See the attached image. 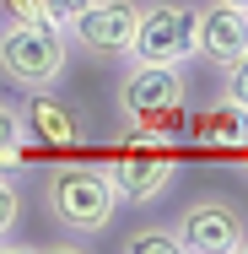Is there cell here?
I'll use <instances>...</instances> for the list:
<instances>
[{
  "label": "cell",
  "instance_id": "6da1fadb",
  "mask_svg": "<svg viewBox=\"0 0 248 254\" xmlns=\"http://www.w3.org/2000/svg\"><path fill=\"white\" fill-rule=\"evenodd\" d=\"M38 205L65 238H102L119 222V184L108 162H59L38 184Z\"/></svg>",
  "mask_w": 248,
  "mask_h": 254
},
{
  "label": "cell",
  "instance_id": "9a60e30c",
  "mask_svg": "<svg viewBox=\"0 0 248 254\" xmlns=\"http://www.w3.org/2000/svg\"><path fill=\"white\" fill-rule=\"evenodd\" d=\"M0 22H49L44 0H0Z\"/></svg>",
  "mask_w": 248,
  "mask_h": 254
},
{
  "label": "cell",
  "instance_id": "7a4b0ae2",
  "mask_svg": "<svg viewBox=\"0 0 248 254\" xmlns=\"http://www.w3.org/2000/svg\"><path fill=\"white\" fill-rule=\"evenodd\" d=\"M189 92H195L189 87V65H146V60H130L119 70L113 108L130 125V135H162V141H173V130L189 114Z\"/></svg>",
  "mask_w": 248,
  "mask_h": 254
},
{
  "label": "cell",
  "instance_id": "ba28073f",
  "mask_svg": "<svg viewBox=\"0 0 248 254\" xmlns=\"http://www.w3.org/2000/svg\"><path fill=\"white\" fill-rule=\"evenodd\" d=\"M22 119H27V141L54 146V152H70V146L87 141L81 108L59 98V87H54V92H27V98H22Z\"/></svg>",
  "mask_w": 248,
  "mask_h": 254
},
{
  "label": "cell",
  "instance_id": "2e32d148",
  "mask_svg": "<svg viewBox=\"0 0 248 254\" xmlns=\"http://www.w3.org/2000/svg\"><path fill=\"white\" fill-rule=\"evenodd\" d=\"M44 5H49V22H54V27H70L92 0H44Z\"/></svg>",
  "mask_w": 248,
  "mask_h": 254
},
{
  "label": "cell",
  "instance_id": "d6986e66",
  "mask_svg": "<svg viewBox=\"0 0 248 254\" xmlns=\"http://www.w3.org/2000/svg\"><path fill=\"white\" fill-rule=\"evenodd\" d=\"M243 254H248V238H243Z\"/></svg>",
  "mask_w": 248,
  "mask_h": 254
},
{
  "label": "cell",
  "instance_id": "277c9868",
  "mask_svg": "<svg viewBox=\"0 0 248 254\" xmlns=\"http://www.w3.org/2000/svg\"><path fill=\"white\" fill-rule=\"evenodd\" d=\"M130 60H146V65H189V60H199V5L195 0H141Z\"/></svg>",
  "mask_w": 248,
  "mask_h": 254
},
{
  "label": "cell",
  "instance_id": "8fae6325",
  "mask_svg": "<svg viewBox=\"0 0 248 254\" xmlns=\"http://www.w3.org/2000/svg\"><path fill=\"white\" fill-rule=\"evenodd\" d=\"M27 162H33V141H27V119H22V103L0 98V173H5V179H16Z\"/></svg>",
  "mask_w": 248,
  "mask_h": 254
},
{
  "label": "cell",
  "instance_id": "7c38bea8",
  "mask_svg": "<svg viewBox=\"0 0 248 254\" xmlns=\"http://www.w3.org/2000/svg\"><path fill=\"white\" fill-rule=\"evenodd\" d=\"M119 249H124V254H184V244H178L173 222H146V227L124 233V238H119Z\"/></svg>",
  "mask_w": 248,
  "mask_h": 254
},
{
  "label": "cell",
  "instance_id": "52a82bcc",
  "mask_svg": "<svg viewBox=\"0 0 248 254\" xmlns=\"http://www.w3.org/2000/svg\"><path fill=\"white\" fill-rule=\"evenodd\" d=\"M135 22H141V0H92V5L65 27L70 54H87V60H119V54H130Z\"/></svg>",
  "mask_w": 248,
  "mask_h": 254
},
{
  "label": "cell",
  "instance_id": "8992f818",
  "mask_svg": "<svg viewBox=\"0 0 248 254\" xmlns=\"http://www.w3.org/2000/svg\"><path fill=\"white\" fill-rule=\"evenodd\" d=\"M113 168V184H119V200L124 205H156L184 173V162L167 152L162 135H130V146L108 162Z\"/></svg>",
  "mask_w": 248,
  "mask_h": 254
},
{
  "label": "cell",
  "instance_id": "4fadbf2b",
  "mask_svg": "<svg viewBox=\"0 0 248 254\" xmlns=\"http://www.w3.org/2000/svg\"><path fill=\"white\" fill-rule=\"evenodd\" d=\"M216 98L238 103V108H248V54H238V60H227V65H216Z\"/></svg>",
  "mask_w": 248,
  "mask_h": 254
},
{
  "label": "cell",
  "instance_id": "9c48e42d",
  "mask_svg": "<svg viewBox=\"0 0 248 254\" xmlns=\"http://www.w3.org/2000/svg\"><path fill=\"white\" fill-rule=\"evenodd\" d=\"M238 54H248V11L205 0V5H199V60L227 65V60H238Z\"/></svg>",
  "mask_w": 248,
  "mask_h": 254
},
{
  "label": "cell",
  "instance_id": "e0dca14e",
  "mask_svg": "<svg viewBox=\"0 0 248 254\" xmlns=\"http://www.w3.org/2000/svg\"><path fill=\"white\" fill-rule=\"evenodd\" d=\"M238 168H243V173H248V141H243V146H238Z\"/></svg>",
  "mask_w": 248,
  "mask_h": 254
},
{
  "label": "cell",
  "instance_id": "3957f363",
  "mask_svg": "<svg viewBox=\"0 0 248 254\" xmlns=\"http://www.w3.org/2000/svg\"><path fill=\"white\" fill-rule=\"evenodd\" d=\"M70 76V38L54 22H0V81L11 92H54Z\"/></svg>",
  "mask_w": 248,
  "mask_h": 254
},
{
  "label": "cell",
  "instance_id": "ac0fdd59",
  "mask_svg": "<svg viewBox=\"0 0 248 254\" xmlns=\"http://www.w3.org/2000/svg\"><path fill=\"white\" fill-rule=\"evenodd\" d=\"M216 5H238V11H248V0H216Z\"/></svg>",
  "mask_w": 248,
  "mask_h": 254
},
{
  "label": "cell",
  "instance_id": "5bb4252c",
  "mask_svg": "<svg viewBox=\"0 0 248 254\" xmlns=\"http://www.w3.org/2000/svg\"><path fill=\"white\" fill-rule=\"evenodd\" d=\"M22 211H27V195L16 190V179L0 173V244L11 238V227H22Z\"/></svg>",
  "mask_w": 248,
  "mask_h": 254
},
{
  "label": "cell",
  "instance_id": "5b68a950",
  "mask_svg": "<svg viewBox=\"0 0 248 254\" xmlns=\"http://www.w3.org/2000/svg\"><path fill=\"white\" fill-rule=\"evenodd\" d=\"M173 233H178L184 254H243L248 216H243L238 200L205 190V195H195V200L173 216Z\"/></svg>",
  "mask_w": 248,
  "mask_h": 254
},
{
  "label": "cell",
  "instance_id": "30bf717a",
  "mask_svg": "<svg viewBox=\"0 0 248 254\" xmlns=\"http://www.w3.org/2000/svg\"><path fill=\"white\" fill-rule=\"evenodd\" d=\"M195 135H199V146H205V152L238 157V146L248 141V108H238V103H227V98H216V103L195 119Z\"/></svg>",
  "mask_w": 248,
  "mask_h": 254
}]
</instances>
